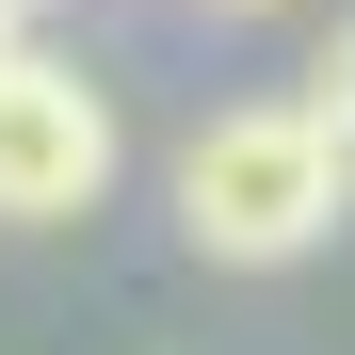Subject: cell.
<instances>
[{
    "label": "cell",
    "mask_w": 355,
    "mask_h": 355,
    "mask_svg": "<svg viewBox=\"0 0 355 355\" xmlns=\"http://www.w3.org/2000/svg\"><path fill=\"white\" fill-rule=\"evenodd\" d=\"M339 210H355V162L307 97H243L178 146V243L226 275H291L307 243H339Z\"/></svg>",
    "instance_id": "cell-1"
},
{
    "label": "cell",
    "mask_w": 355,
    "mask_h": 355,
    "mask_svg": "<svg viewBox=\"0 0 355 355\" xmlns=\"http://www.w3.org/2000/svg\"><path fill=\"white\" fill-rule=\"evenodd\" d=\"M113 194V97L49 49H0V226H81Z\"/></svg>",
    "instance_id": "cell-2"
},
{
    "label": "cell",
    "mask_w": 355,
    "mask_h": 355,
    "mask_svg": "<svg viewBox=\"0 0 355 355\" xmlns=\"http://www.w3.org/2000/svg\"><path fill=\"white\" fill-rule=\"evenodd\" d=\"M307 113H323V130H339V162H355V33H339V65H323V97H307Z\"/></svg>",
    "instance_id": "cell-3"
},
{
    "label": "cell",
    "mask_w": 355,
    "mask_h": 355,
    "mask_svg": "<svg viewBox=\"0 0 355 355\" xmlns=\"http://www.w3.org/2000/svg\"><path fill=\"white\" fill-rule=\"evenodd\" d=\"M226 17H291V0H226Z\"/></svg>",
    "instance_id": "cell-4"
},
{
    "label": "cell",
    "mask_w": 355,
    "mask_h": 355,
    "mask_svg": "<svg viewBox=\"0 0 355 355\" xmlns=\"http://www.w3.org/2000/svg\"><path fill=\"white\" fill-rule=\"evenodd\" d=\"M0 49H17V0H0Z\"/></svg>",
    "instance_id": "cell-5"
}]
</instances>
